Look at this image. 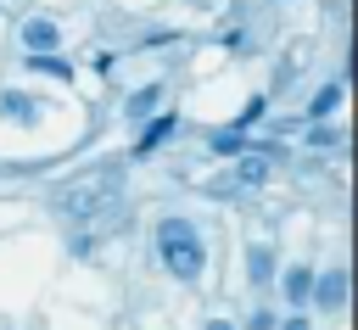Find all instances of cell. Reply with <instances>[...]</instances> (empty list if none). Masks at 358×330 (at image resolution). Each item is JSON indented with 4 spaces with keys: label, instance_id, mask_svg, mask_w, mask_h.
<instances>
[{
    "label": "cell",
    "instance_id": "5b68a950",
    "mask_svg": "<svg viewBox=\"0 0 358 330\" xmlns=\"http://www.w3.org/2000/svg\"><path fill=\"white\" fill-rule=\"evenodd\" d=\"M28 67H34V73H50V78H73V67H67L62 56H45V50H39V56H34Z\"/></svg>",
    "mask_w": 358,
    "mask_h": 330
},
{
    "label": "cell",
    "instance_id": "7a4b0ae2",
    "mask_svg": "<svg viewBox=\"0 0 358 330\" xmlns=\"http://www.w3.org/2000/svg\"><path fill=\"white\" fill-rule=\"evenodd\" d=\"M56 39H62V28H56L50 17H34V22L22 28V45H28V50H56Z\"/></svg>",
    "mask_w": 358,
    "mask_h": 330
},
{
    "label": "cell",
    "instance_id": "7c38bea8",
    "mask_svg": "<svg viewBox=\"0 0 358 330\" xmlns=\"http://www.w3.org/2000/svg\"><path fill=\"white\" fill-rule=\"evenodd\" d=\"M207 330H235V324H229V319H213V324H207Z\"/></svg>",
    "mask_w": 358,
    "mask_h": 330
},
{
    "label": "cell",
    "instance_id": "6da1fadb",
    "mask_svg": "<svg viewBox=\"0 0 358 330\" xmlns=\"http://www.w3.org/2000/svg\"><path fill=\"white\" fill-rule=\"evenodd\" d=\"M157 246H162L168 274H179V280H196L201 263H207L201 235H196V224H185V218H162V224H157Z\"/></svg>",
    "mask_w": 358,
    "mask_h": 330
},
{
    "label": "cell",
    "instance_id": "8992f818",
    "mask_svg": "<svg viewBox=\"0 0 358 330\" xmlns=\"http://www.w3.org/2000/svg\"><path fill=\"white\" fill-rule=\"evenodd\" d=\"M341 285H347L341 274H324V280H319V291H308V296H319L324 308H336V302H341Z\"/></svg>",
    "mask_w": 358,
    "mask_h": 330
},
{
    "label": "cell",
    "instance_id": "4fadbf2b",
    "mask_svg": "<svg viewBox=\"0 0 358 330\" xmlns=\"http://www.w3.org/2000/svg\"><path fill=\"white\" fill-rule=\"evenodd\" d=\"M285 330H308V324H302V319H291V324H285Z\"/></svg>",
    "mask_w": 358,
    "mask_h": 330
},
{
    "label": "cell",
    "instance_id": "ba28073f",
    "mask_svg": "<svg viewBox=\"0 0 358 330\" xmlns=\"http://www.w3.org/2000/svg\"><path fill=\"white\" fill-rule=\"evenodd\" d=\"M157 95H162V89H140V95H134V101H129V112H134V117H145V112H151V106H157Z\"/></svg>",
    "mask_w": 358,
    "mask_h": 330
},
{
    "label": "cell",
    "instance_id": "277c9868",
    "mask_svg": "<svg viewBox=\"0 0 358 330\" xmlns=\"http://www.w3.org/2000/svg\"><path fill=\"white\" fill-rule=\"evenodd\" d=\"M308 291H313V274H308V268H291V274H285V296H291V302H308Z\"/></svg>",
    "mask_w": 358,
    "mask_h": 330
},
{
    "label": "cell",
    "instance_id": "9c48e42d",
    "mask_svg": "<svg viewBox=\"0 0 358 330\" xmlns=\"http://www.w3.org/2000/svg\"><path fill=\"white\" fill-rule=\"evenodd\" d=\"M268 268H274L268 263V246H252V280H268Z\"/></svg>",
    "mask_w": 358,
    "mask_h": 330
},
{
    "label": "cell",
    "instance_id": "8fae6325",
    "mask_svg": "<svg viewBox=\"0 0 358 330\" xmlns=\"http://www.w3.org/2000/svg\"><path fill=\"white\" fill-rule=\"evenodd\" d=\"M336 101H341V89H324V95H319V101H313V117H319V112H330V106H336Z\"/></svg>",
    "mask_w": 358,
    "mask_h": 330
},
{
    "label": "cell",
    "instance_id": "52a82bcc",
    "mask_svg": "<svg viewBox=\"0 0 358 330\" xmlns=\"http://www.w3.org/2000/svg\"><path fill=\"white\" fill-rule=\"evenodd\" d=\"M263 173H268V151H257V157H246V162H241V179H246V185H257Z\"/></svg>",
    "mask_w": 358,
    "mask_h": 330
},
{
    "label": "cell",
    "instance_id": "3957f363",
    "mask_svg": "<svg viewBox=\"0 0 358 330\" xmlns=\"http://www.w3.org/2000/svg\"><path fill=\"white\" fill-rule=\"evenodd\" d=\"M0 117H11V123H34V117H39V106H34V95L6 89V95H0Z\"/></svg>",
    "mask_w": 358,
    "mask_h": 330
},
{
    "label": "cell",
    "instance_id": "30bf717a",
    "mask_svg": "<svg viewBox=\"0 0 358 330\" xmlns=\"http://www.w3.org/2000/svg\"><path fill=\"white\" fill-rule=\"evenodd\" d=\"M168 123H173V117H157V123H151V134H145V140H140V151H151V145H157V140H162V134H168Z\"/></svg>",
    "mask_w": 358,
    "mask_h": 330
}]
</instances>
